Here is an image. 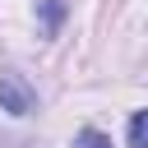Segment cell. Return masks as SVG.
I'll return each mask as SVG.
<instances>
[{
    "label": "cell",
    "instance_id": "1",
    "mask_svg": "<svg viewBox=\"0 0 148 148\" xmlns=\"http://www.w3.org/2000/svg\"><path fill=\"white\" fill-rule=\"evenodd\" d=\"M0 111H9V116H32L37 111V88L18 69H0Z\"/></svg>",
    "mask_w": 148,
    "mask_h": 148
},
{
    "label": "cell",
    "instance_id": "3",
    "mask_svg": "<svg viewBox=\"0 0 148 148\" xmlns=\"http://www.w3.org/2000/svg\"><path fill=\"white\" fill-rule=\"evenodd\" d=\"M130 148H148V111L130 116Z\"/></svg>",
    "mask_w": 148,
    "mask_h": 148
},
{
    "label": "cell",
    "instance_id": "4",
    "mask_svg": "<svg viewBox=\"0 0 148 148\" xmlns=\"http://www.w3.org/2000/svg\"><path fill=\"white\" fill-rule=\"evenodd\" d=\"M74 148H111V139L102 130H79L74 134Z\"/></svg>",
    "mask_w": 148,
    "mask_h": 148
},
{
    "label": "cell",
    "instance_id": "2",
    "mask_svg": "<svg viewBox=\"0 0 148 148\" xmlns=\"http://www.w3.org/2000/svg\"><path fill=\"white\" fill-rule=\"evenodd\" d=\"M37 14H42V37H56L65 14H69V5L65 0H37Z\"/></svg>",
    "mask_w": 148,
    "mask_h": 148
},
{
    "label": "cell",
    "instance_id": "5",
    "mask_svg": "<svg viewBox=\"0 0 148 148\" xmlns=\"http://www.w3.org/2000/svg\"><path fill=\"white\" fill-rule=\"evenodd\" d=\"M0 148H23V143L18 139H0Z\"/></svg>",
    "mask_w": 148,
    "mask_h": 148
}]
</instances>
